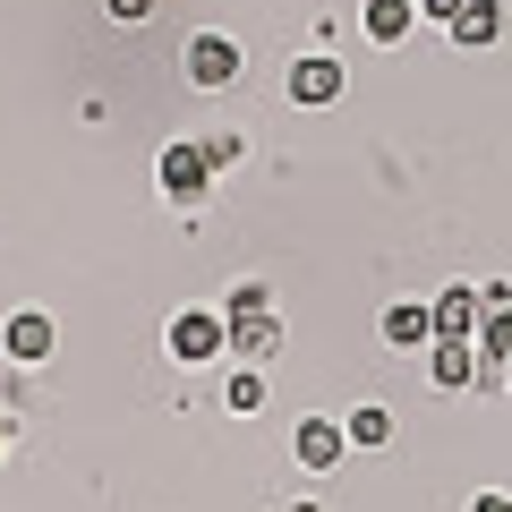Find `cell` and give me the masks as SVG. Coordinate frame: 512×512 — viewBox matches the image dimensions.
I'll return each instance as SVG.
<instances>
[{"label": "cell", "instance_id": "9c48e42d", "mask_svg": "<svg viewBox=\"0 0 512 512\" xmlns=\"http://www.w3.org/2000/svg\"><path fill=\"white\" fill-rule=\"evenodd\" d=\"M376 333H384V350H427V333H436V308H427V299H393V308L376 316Z\"/></svg>", "mask_w": 512, "mask_h": 512}, {"label": "cell", "instance_id": "52a82bcc", "mask_svg": "<svg viewBox=\"0 0 512 512\" xmlns=\"http://www.w3.org/2000/svg\"><path fill=\"white\" fill-rule=\"evenodd\" d=\"M222 325H231V359H239V367L282 359V325H274V308H239V316H222Z\"/></svg>", "mask_w": 512, "mask_h": 512}, {"label": "cell", "instance_id": "9a60e30c", "mask_svg": "<svg viewBox=\"0 0 512 512\" xmlns=\"http://www.w3.org/2000/svg\"><path fill=\"white\" fill-rule=\"evenodd\" d=\"M103 9H111V18H120V26H146L154 9H163V0H103Z\"/></svg>", "mask_w": 512, "mask_h": 512}, {"label": "cell", "instance_id": "d6986e66", "mask_svg": "<svg viewBox=\"0 0 512 512\" xmlns=\"http://www.w3.org/2000/svg\"><path fill=\"white\" fill-rule=\"evenodd\" d=\"M419 18H436V26H453V18H461V0H419Z\"/></svg>", "mask_w": 512, "mask_h": 512}, {"label": "cell", "instance_id": "30bf717a", "mask_svg": "<svg viewBox=\"0 0 512 512\" xmlns=\"http://www.w3.org/2000/svg\"><path fill=\"white\" fill-rule=\"evenodd\" d=\"M359 26H367V43H384V52H393V43H410V26H419V0H367Z\"/></svg>", "mask_w": 512, "mask_h": 512}, {"label": "cell", "instance_id": "3957f363", "mask_svg": "<svg viewBox=\"0 0 512 512\" xmlns=\"http://www.w3.org/2000/svg\"><path fill=\"white\" fill-rule=\"evenodd\" d=\"M478 376H487V359H478L470 333H427V384L436 393H478Z\"/></svg>", "mask_w": 512, "mask_h": 512}, {"label": "cell", "instance_id": "ac0fdd59", "mask_svg": "<svg viewBox=\"0 0 512 512\" xmlns=\"http://www.w3.org/2000/svg\"><path fill=\"white\" fill-rule=\"evenodd\" d=\"M470 512H512V495H504V487H478V495H470Z\"/></svg>", "mask_w": 512, "mask_h": 512}, {"label": "cell", "instance_id": "5bb4252c", "mask_svg": "<svg viewBox=\"0 0 512 512\" xmlns=\"http://www.w3.org/2000/svg\"><path fill=\"white\" fill-rule=\"evenodd\" d=\"M231 367V376H222V402L239 410V419H248V410H265V376H256V367H239V359H222Z\"/></svg>", "mask_w": 512, "mask_h": 512}, {"label": "cell", "instance_id": "8fae6325", "mask_svg": "<svg viewBox=\"0 0 512 512\" xmlns=\"http://www.w3.org/2000/svg\"><path fill=\"white\" fill-rule=\"evenodd\" d=\"M444 35H453L461 52H487V43H504V9H495V0H461V18L444 26Z\"/></svg>", "mask_w": 512, "mask_h": 512}, {"label": "cell", "instance_id": "277c9868", "mask_svg": "<svg viewBox=\"0 0 512 512\" xmlns=\"http://www.w3.org/2000/svg\"><path fill=\"white\" fill-rule=\"evenodd\" d=\"M282 94H291V103H308V111L342 103V60H333V52H299L291 77H282Z\"/></svg>", "mask_w": 512, "mask_h": 512}, {"label": "cell", "instance_id": "6da1fadb", "mask_svg": "<svg viewBox=\"0 0 512 512\" xmlns=\"http://www.w3.org/2000/svg\"><path fill=\"white\" fill-rule=\"evenodd\" d=\"M163 350L180 367H214V359H231V325H222V308H180L171 333H163Z\"/></svg>", "mask_w": 512, "mask_h": 512}, {"label": "cell", "instance_id": "7a4b0ae2", "mask_svg": "<svg viewBox=\"0 0 512 512\" xmlns=\"http://www.w3.org/2000/svg\"><path fill=\"white\" fill-rule=\"evenodd\" d=\"M154 171H163V197L171 205H205V188H214V154H205V137H171Z\"/></svg>", "mask_w": 512, "mask_h": 512}, {"label": "cell", "instance_id": "4fadbf2b", "mask_svg": "<svg viewBox=\"0 0 512 512\" xmlns=\"http://www.w3.org/2000/svg\"><path fill=\"white\" fill-rule=\"evenodd\" d=\"M342 436L359 444V453H376V444H393V410H384V402H359V410L342 419Z\"/></svg>", "mask_w": 512, "mask_h": 512}, {"label": "cell", "instance_id": "5b68a950", "mask_svg": "<svg viewBox=\"0 0 512 512\" xmlns=\"http://www.w3.org/2000/svg\"><path fill=\"white\" fill-rule=\"evenodd\" d=\"M231 77H239V43H231V35H214V26L188 35V86H197V94H222Z\"/></svg>", "mask_w": 512, "mask_h": 512}, {"label": "cell", "instance_id": "7c38bea8", "mask_svg": "<svg viewBox=\"0 0 512 512\" xmlns=\"http://www.w3.org/2000/svg\"><path fill=\"white\" fill-rule=\"evenodd\" d=\"M427 308H436V333H478V308H487V299H478L470 282H453V291H436Z\"/></svg>", "mask_w": 512, "mask_h": 512}, {"label": "cell", "instance_id": "ffe728a7", "mask_svg": "<svg viewBox=\"0 0 512 512\" xmlns=\"http://www.w3.org/2000/svg\"><path fill=\"white\" fill-rule=\"evenodd\" d=\"M291 512H325V504H316V495H299V504H291Z\"/></svg>", "mask_w": 512, "mask_h": 512}, {"label": "cell", "instance_id": "2e32d148", "mask_svg": "<svg viewBox=\"0 0 512 512\" xmlns=\"http://www.w3.org/2000/svg\"><path fill=\"white\" fill-rule=\"evenodd\" d=\"M265 299H274V291H265V282H239V291L222 299V316H239V308H265Z\"/></svg>", "mask_w": 512, "mask_h": 512}, {"label": "cell", "instance_id": "44dd1931", "mask_svg": "<svg viewBox=\"0 0 512 512\" xmlns=\"http://www.w3.org/2000/svg\"><path fill=\"white\" fill-rule=\"evenodd\" d=\"M0 461H9V419H0Z\"/></svg>", "mask_w": 512, "mask_h": 512}, {"label": "cell", "instance_id": "8992f818", "mask_svg": "<svg viewBox=\"0 0 512 512\" xmlns=\"http://www.w3.org/2000/svg\"><path fill=\"white\" fill-rule=\"evenodd\" d=\"M0 350H9V367H43V359L60 350V325H52L43 308H18L9 325H0Z\"/></svg>", "mask_w": 512, "mask_h": 512}, {"label": "cell", "instance_id": "e0dca14e", "mask_svg": "<svg viewBox=\"0 0 512 512\" xmlns=\"http://www.w3.org/2000/svg\"><path fill=\"white\" fill-rule=\"evenodd\" d=\"M205 154H214V171H231V163H239V137H231V128H214V137H205Z\"/></svg>", "mask_w": 512, "mask_h": 512}, {"label": "cell", "instance_id": "ba28073f", "mask_svg": "<svg viewBox=\"0 0 512 512\" xmlns=\"http://www.w3.org/2000/svg\"><path fill=\"white\" fill-rule=\"evenodd\" d=\"M291 453H299V470H342L350 436H342V419H299L291 427Z\"/></svg>", "mask_w": 512, "mask_h": 512}]
</instances>
